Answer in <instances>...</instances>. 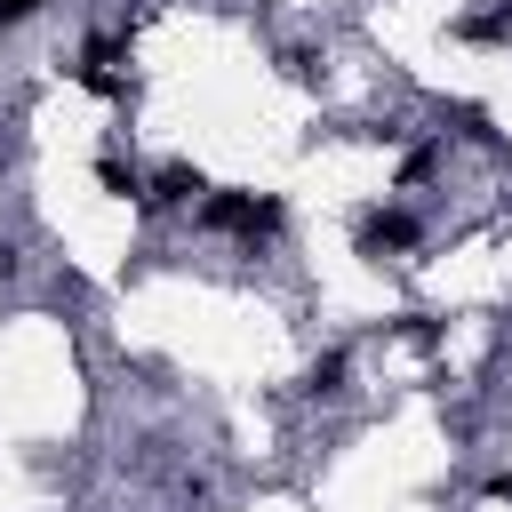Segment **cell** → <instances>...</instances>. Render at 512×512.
<instances>
[{
	"instance_id": "6da1fadb",
	"label": "cell",
	"mask_w": 512,
	"mask_h": 512,
	"mask_svg": "<svg viewBox=\"0 0 512 512\" xmlns=\"http://www.w3.org/2000/svg\"><path fill=\"white\" fill-rule=\"evenodd\" d=\"M208 224L216 232H280V200H264V192H224V200H208Z\"/></svg>"
},
{
	"instance_id": "7a4b0ae2",
	"label": "cell",
	"mask_w": 512,
	"mask_h": 512,
	"mask_svg": "<svg viewBox=\"0 0 512 512\" xmlns=\"http://www.w3.org/2000/svg\"><path fill=\"white\" fill-rule=\"evenodd\" d=\"M24 16H40V0H0V24H24Z\"/></svg>"
}]
</instances>
